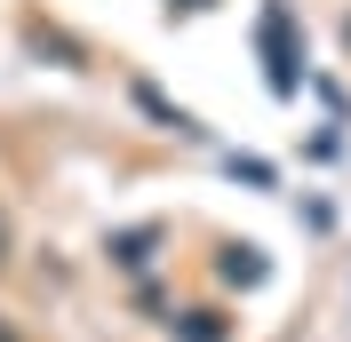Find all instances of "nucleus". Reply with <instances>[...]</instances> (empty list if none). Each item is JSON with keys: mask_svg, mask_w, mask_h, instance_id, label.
Instances as JSON below:
<instances>
[{"mask_svg": "<svg viewBox=\"0 0 351 342\" xmlns=\"http://www.w3.org/2000/svg\"><path fill=\"white\" fill-rule=\"evenodd\" d=\"M256 40H263V80H271V96H295V40H287V8L280 0L263 8Z\"/></svg>", "mask_w": 351, "mask_h": 342, "instance_id": "obj_1", "label": "nucleus"}, {"mask_svg": "<svg viewBox=\"0 0 351 342\" xmlns=\"http://www.w3.org/2000/svg\"><path fill=\"white\" fill-rule=\"evenodd\" d=\"M0 263H8V215H0Z\"/></svg>", "mask_w": 351, "mask_h": 342, "instance_id": "obj_4", "label": "nucleus"}, {"mask_svg": "<svg viewBox=\"0 0 351 342\" xmlns=\"http://www.w3.org/2000/svg\"><path fill=\"white\" fill-rule=\"evenodd\" d=\"M343 48H351V24H343Z\"/></svg>", "mask_w": 351, "mask_h": 342, "instance_id": "obj_5", "label": "nucleus"}, {"mask_svg": "<svg viewBox=\"0 0 351 342\" xmlns=\"http://www.w3.org/2000/svg\"><path fill=\"white\" fill-rule=\"evenodd\" d=\"M176 334H184V342H223V334H232V326H223L216 311H192V319L176 326Z\"/></svg>", "mask_w": 351, "mask_h": 342, "instance_id": "obj_2", "label": "nucleus"}, {"mask_svg": "<svg viewBox=\"0 0 351 342\" xmlns=\"http://www.w3.org/2000/svg\"><path fill=\"white\" fill-rule=\"evenodd\" d=\"M223 278H240V287H256V278H263L256 247H232V255H223Z\"/></svg>", "mask_w": 351, "mask_h": 342, "instance_id": "obj_3", "label": "nucleus"}]
</instances>
